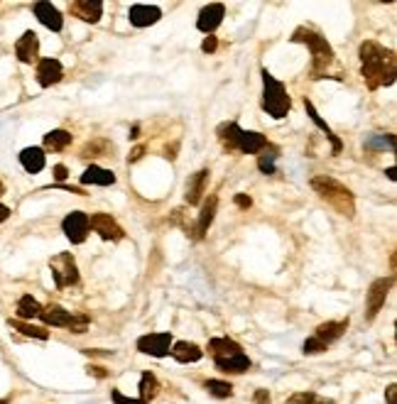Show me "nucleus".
Returning a JSON list of instances; mask_svg holds the SVG:
<instances>
[{"mask_svg": "<svg viewBox=\"0 0 397 404\" xmlns=\"http://www.w3.org/2000/svg\"><path fill=\"white\" fill-rule=\"evenodd\" d=\"M62 231H64V236L74 243V245H81V243L88 238V231H91V228H88V213L72 211L62 221Z\"/></svg>", "mask_w": 397, "mask_h": 404, "instance_id": "11", "label": "nucleus"}, {"mask_svg": "<svg viewBox=\"0 0 397 404\" xmlns=\"http://www.w3.org/2000/svg\"><path fill=\"white\" fill-rule=\"evenodd\" d=\"M162 18V10L157 5H133L130 13H128V20H130L133 27H150V25L160 22Z\"/></svg>", "mask_w": 397, "mask_h": 404, "instance_id": "16", "label": "nucleus"}, {"mask_svg": "<svg viewBox=\"0 0 397 404\" xmlns=\"http://www.w3.org/2000/svg\"><path fill=\"white\" fill-rule=\"evenodd\" d=\"M208 174H211L208 169H201V172H196L194 177H189V182H187V194H184V201L189 203V206L201 203L203 194H206Z\"/></svg>", "mask_w": 397, "mask_h": 404, "instance_id": "23", "label": "nucleus"}, {"mask_svg": "<svg viewBox=\"0 0 397 404\" xmlns=\"http://www.w3.org/2000/svg\"><path fill=\"white\" fill-rule=\"evenodd\" d=\"M287 404H334V402L316 395V392H297V395H292L287 400Z\"/></svg>", "mask_w": 397, "mask_h": 404, "instance_id": "34", "label": "nucleus"}, {"mask_svg": "<svg viewBox=\"0 0 397 404\" xmlns=\"http://www.w3.org/2000/svg\"><path fill=\"white\" fill-rule=\"evenodd\" d=\"M311 189H314V191L319 194L321 201L329 203V206L334 208L339 216H344V218H354L356 216V196H354V191H351L349 187H344L339 179L321 174V177L311 179Z\"/></svg>", "mask_w": 397, "mask_h": 404, "instance_id": "3", "label": "nucleus"}, {"mask_svg": "<svg viewBox=\"0 0 397 404\" xmlns=\"http://www.w3.org/2000/svg\"><path fill=\"white\" fill-rule=\"evenodd\" d=\"M140 397L137 400L140 402H145V404H150L152 400H155L157 395H160V380L155 377V372H142V377H140Z\"/></svg>", "mask_w": 397, "mask_h": 404, "instance_id": "27", "label": "nucleus"}, {"mask_svg": "<svg viewBox=\"0 0 397 404\" xmlns=\"http://www.w3.org/2000/svg\"><path fill=\"white\" fill-rule=\"evenodd\" d=\"M8 323H10V328H15V331H20L27 338H34V341H47L49 338V331L44 326H32V323H27V321H20V318H10Z\"/></svg>", "mask_w": 397, "mask_h": 404, "instance_id": "28", "label": "nucleus"}, {"mask_svg": "<svg viewBox=\"0 0 397 404\" xmlns=\"http://www.w3.org/2000/svg\"><path fill=\"white\" fill-rule=\"evenodd\" d=\"M64 76V67L59 59H37V83L42 88H49L59 83Z\"/></svg>", "mask_w": 397, "mask_h": 404, "instance_id": "13", "label": "nucleus"}, {"mask_svg": "<svg viewBox=\"0 0 397 404\" xmlns=\"http://www.w3.org/2000/svg\"><path fill=\"white\" fill-rule=\"evenodd\" d=\"M277 157H280V149H277L275 144H267V147L262 149L260 157H257V169H260L262 174H275Z\"/></svg>", "mask_w": 397, "mask_h": 404, "instance_id": "30", "label": "nucleus"}, {"mask_svg": "<svg viewBox=\"0 0 397 404\" xmlns=\"http://www.w3.org/2000/svg\"><path fill=\"white\" fill-rule=\"evenodd\" d=\"M10 218V208L5 203H0V223H5Z\"/></svg>", "mask_w": 397, "mask_h": 404, "instance_id": "44", "label": "nucleus"}, {"mask_svg": "<svg viewBox=\"0 0 397 404\" xmlns=\"http://www.w3.org/2000/svg\"><path fill=\"white\" fill-rule=\"evenodd\" d=\"M365 149H390L393 152L395 149V137L390 133H375L370 135L368 140H365Z\"/></svg>", "mask_w": 397, "mask_h": 404, "instance_id": "32", "label": "nucleus"}, {"mask_svg": "<svg viewBox=\"0 0 397 404\" xmlns=\"http://www.w3.org/2000/svg\"><path fill=\"white\" fill-rule=\"evenodd\" d=\"M170 356L175 358L177 363H182V365H189V363H198V361H201L203 351L196 346V343H191V341H177V343H172Z\"/></svg>", "mask_w": 397, "mask_h": 404, "instance_id": "22", "label": "nucleus"}, {"mask_svg": "<svg viewBox=\"0 0 397 404\" xmlns=\"http://www.w3.org/2000/svg\"><path fill=\"white\" fill-rule=\"evenodd\" d=\"M395 284V277H380L370 284L368 294H365V321H373L380 314V309L388 302V294Z\"/></svg>", "mask_w": 397, "mask_h": 404, "instance_id": "8", "label": "nucleus"}, {"mask_svg": "<svg viewBox=\"0 0 397 404\" xmlns=\"http://www.w3.org/2000/svg\"><path fill=\"white\" fill-rule=\"evenodd\" d=\"M385 397H388V404H397V385H390L388 390H385Z\"/></svg>", "mask_w": 397, "mask_h": 404, "instance_id": "42", "label": "nucleus"}, {"mask_svg": "<svg viewBox=\"0 0 397 404\" xmlns=\"http://www.w3.org/2000/svg\"><path fill=\"white\" fill-rule=\"evenodd\" d=\"M111 144L106 142V140H93V142H86L81 149V157L88 159V157H103V154L111 152Z\"/></svg>", "mask_w": 397, "mask_h": 404, "instance_id": "33", "label": "nucleus"}, {"mask_svg": "<svg viewBox=\"0 0 397 404\" xmlns=\"http://www.w3.org/2000/svg\"><path fill=\"white\" fill-rule=\"evenodd\" d=\"M20 164L25 167V172L29 174H39L47 164V154H44L42 147H25L20 152Z\"/></svg>", "mask_w": 397, "mask_h": 404, "instance_id": "24", "label": "nucleus"}, {"mask_svg": "<svg viewBox=\"0 0 397 404\" xmlns=\"http://www.w3.org/2000/svg\"><path fill=\"white\" fill-rule=\"evenodd\" d=\"M72 133L69 130H52L44 135V149H49V152H62V149H67L69 144H72Z\"/></svg>", "mask_w": 397, "mask_h": 404, "instance_id": "29", "label": "nucleus"}, {"mask_svg": "<svg viewBox=\"0 0 397 404\" xmlns=\"http://www.w3.org/2000/svg\"><path fill=\"white\" fill-rule=\"evenodd\" d=\"M88 370V375H96V377H106V372H103V368H98V365H88L86 368Z\"/></svg>", "mask_w": 397, "mask_h": 404, "instance_id": "43", "label": "nucleus"}, {"mask_svg": "<svg viewBox=\"0 0 397 404\" xmlns=\"http://www.w3.org/2000/svg\"><path fill=\"white\" fill-rule=\"evenodd\" d=\"M255 404H270V392H267V390H257L255 392Z\"/></svg>", "mask_w": 397, "mask_h": 404, "instance_id": "41", "label": "nucleus"}, {"mask_svg": "<svg viewBox=\"0 0 397 404\" xmlns=\"http://www.w3.org/2000/svg\"><path fill=\"white\" fill-rule=\"evenodd\" d=\"M304 108H307V116H309L311 121H314V126L319 128V130L324 133L326 137H329V142H331V152H334V154H339V152H341V147H344V142H341V140L336 137L334 130H331V128L326 126V121H324V118H321L319 113H316L314 103H311V101H307V98H304Z\"/></svg>", "mask_w": 397, "mask_h": 404, "instance_id": "25", "label": "nucleus"}, {"mask_svg": "<svg viewBox=\"0 0 397 404\" xmlns=\"http://www.w3.org/2000/svg\"><path fill=\"white\" fill-rule=\"evenodd\" d=\"M67 177H69V169L64 167V164H57V167H54V179H57V182H64Z\"/></svg>", "mask_w": 397, "mask_h": 404, "instance_id": "39", "label": "nucleus"}, {"mask_svg": "<svg viewBox=\"0 0 397 404\" xmlns=\"http://www.w3.org/2000/svg\"><path fill=\"white\" fill-rule=\"evenodd\" d=\"M88 228H91L93 233H98L101 241L118 243L126 238V231L118 226V221L111 213H93V216H88Z\"/></svg>", "mask_w": 397, "mask_h": 404, "instance_id": "10", "label": "nucleus"}, {"mask_svg": "<svg viewBox=\"0 0 397 404\" xmlns=\"http://www.w3.org/2000/svg\"><path fill=\"white\" fill-rule=\"evenodd\" d=\"M216 47H218V39L213 37V34H208V37L201 42V49H203L206 54H213V52H216Z\"/></svg>", "mask_w": 397, "mask_h": 404, "instance_id": "37", "label": "nucleus"}, {"mask_svg": "<svg viewBox=\"0 0 397 404\" xmlns=\"http://www.w3.org/2000/svg\"><path fill=\"white\" fill-rule=\"evenodd\" d=\"M15 57L20 59L22 64H34L39 57V37L32 32V29H27V32L22 34V37L15 42Z\"/></svg>", "mask_w": 397, "mask_h": 404, "instance_id": "14", "label": "nucleus"}, {"mask_svg": "<svg viewBox=\"0 0 397 404\" xmlns=\"http://www.w3.org/2000/svg\"><path fill=\"white\" fill-rule=\"evenodd\" d=\"M69 13L74 15V18L83 20V22H98L103 15V3L101 0H74V3H69Z\"/></svg>", "mask_w": 397, "mask_h": 404, "instance_id": "15", "label": "nucleus"}, {"mask_svg": "<svg viewBox=\"0 0 397 404\" xmlns=\"http://www.w3.org/2000/svg\"><path fill=\"white\" fill-rule=\"evenodd\" d=\"M203 390H206L211 397H216V400H228V397H233V385L228 380H206L203 382Z\"/></svg>", "mask_w": 397, "mask_h": 404, "instance_id": "31", "label": "nucleus"}, {"mask_svg": "<svg viewBox=\"0 0 397 404\" xmlns=\"http://www.w3.org/2000/svg\"><path fill=\"white\" fill-rule=\"evenodd\" d=\"M37 318H42L44 326H57V328H69L74 323V314L67 311L64 307H59V304L42 307V311H39Z\"/></svg>", "mask_w": 397, "mask_h": 404, "instance_id": "17", "label": "nucleus"}, {"mask_svg": "<svg viewBox=\"0 0 397 404\" xmlns=\"http://www.w3.org/2000/svg\"><path fill=\"white\" fill-rule=\"evenodd\" d=\"M32 10H34V18H37L39 22L44 25V27L52 29V32H62L64 18H62V13H59V10L54 8L52 3H34Z\"/></svg>", "mask_w": 397, "mask_h": 404, "instance_id": "18", "label": "nucleus"}, {"mask_svg": "<svg viewBox=\"0 0 397 404\" xmlns=\"http://www.w3.org/2000/svg\"><path fill=\"white\" fill-rule=\"evenodd\" d=\"M5 194V187H3V182H0V196H3Z\"/></svg>", "mask_w": 397, "mask_h": 404, "instance_id": "46", "label": "nucleus"}, {"mask_svg": "<svg viewBox=\"0 0 397 404\" xmlns=\"http://www.w3.org/2000/svg\"><path fill=\"white\" fill-rule=\"evenodd\" d=\"M142 154H145V147H142V144H137L135 149H133L130 154H128V162H137V159H142Z\"/></svg>", "mask_w": 397, "mask_h": 404, "instance_id": "40", "label": "nucleus"}, {"mask_svg": "<svg viewBox=\"0 0 397 404\" xmlns=\"http://www.w3.org/2000/svg\"><path fill=\"white\" fill-rule=\"evenodd\" d=\"M233 201H236L238 208H250L253 206V198L248 196V194H236V198H233Z\"/></svg>", "mask_w": 397, "mask_h": 404, "instance_id": "38", "label": "nucleus"}, {"mask_svg": "<svg viewBox=\"0 0 397 404\" xmlns=\"http://www.w3.org/2000/svg\"><path fill=\"white\" fill-rule=\"evenodd\" d=\"M385 174H388V179H390V182H395V179H397V174H395V167H390V169H388V172H385Z\"/></svg>", "mask_w": 397, "mask_h": 404, "instance_id": "45", "label": "nucleus"}, {"mask_svg": "<svg viewBox=\"0 0 397 404\" xmlns=\"http://www.w3.org/2000/svg\"><path fill=\"white\" fill-rule=\"evenodd\" d=\"M292 42L297 44H307L311 52V76L314 79H326L329 74V67L334 64V49L326 42V37H321L316 29L311 27H297L292 32Z\"/></svg>", "mask_w": 397, "mask_h": 404, "instance_id": "4", "label": "nucleus"}, {"mask_svg": "<svg viewBox=\"0 0 397 404\" xmlns=\"http://www.w3.org/2000/svg\"><path fill=\"white\" fill-rule=\"evenodd\" d=\"M358 57H361V76H363L365 86L370 91H378L383 86H393L397 76V62L393 49L383 47L375 39H365L358 47Z\"/></svg>", "mask_w": 397, "mask_h": 404, "instance_id": "1", "label": "nucleus"}, {"mask_svg": "<svg viewBox=\"0 0 397 404\" xmlns=\"http://www.w3.org/2000/svg\"><path fill=\"white\" fill-rule=\"evenodd\" d=\"M216 211H218V198L216 196H208L206 201H203L201 213H198V221H196V226H194V236H191L194 241H201V238L208 233L213 218H216Z\"/></svg>", "mask_w": 397, "mask_h": 404, "instance_id": "20", "label": "nucleus"}, {"mask_svg": "<svg viewBox=\"0 0 397 404\" xmlns=\"http://www.w3.org/2000/svg\"><path fill=\"white\" fill-rule=\"evenodd\" d=\"M111 400L116 402V404H145V402L135 400V397H126L121 390H111Z\"/></svg>", "mask_w": 397, "mask_h": 404, "instance_id": "36", "label": "nucleus"}, {"mask_svg": "<svg viewBox=\"0 0 397 404\" xmlns=\"http://www.w3.org/2000/svg\"><path fill=\"white\" fill-rule=\"evenodd\" d=\"M208 356L213 358L218 370L226 372V375H243V372H248L253 368L250 358L243 351L241 343L228 336L211 338L208 341Z\"/></svg>", "mask_w": 397, "mask_h": 404, "instance_id": "2", "label": "nucleus"}, {"mask_svg": "<svg viewBox=\"0 0 397 404\" xmlns=\"http://www.w3.org/2000/svg\"><path fill=\"white\" fill-rule=\"evenodd\" d=\"M137 351L145 353L152 358H167L172 351V333L157 331V333H145V336L137 338Z\"/></svg>", "mask_w": 397, "mask_h": 404, "instance_id": "9", "label": "nucleus"}, {"mask_svg": "<svg viewBox=\"0 0 397 404\" xmlns=\"http://www.w3.org/2000/svg\"><path fill=\"white\" fill-rule=\"evenodd\" d=\"M223 18H226V5H223V3H208L206 8H201V13H198V20H196L198 32L213 34L218 25L223 22Z\"/></svg>", "mask_w": 397, "mask_h": 404, "instance_id": "12", "label": "nucleus"}, {"mask_svg": "<svg viewBox=\"0 0 397 404\" xmlns=\"http://www.w3.org/2000/svg\"><path fill=\"white\" fill-rule=\"evenodd\" d=\"M0 404H8V400H0Z\"/></svg>", "mask_w": 397, "mask_h": 404, "instance_id": "47", "label": "nucleus"}, {"mask_svg": "<svg viewBox=\"0 0 397 404\" xmlns=\"http://www.w3.org/2000/svg\"><path fill=\"white\" fill-rule=\"evenodd\" d=\"M18 318L20 321H29V318H37L39 311H42V304L32 297V294H25V297L18 299Z\"/></svg>", "mask_w": 397, "mask_h": 404, "instance_id": "26", "label": "nucleus"}, {"mask_svg": "<svg viewBox=\"0 0 397 404\" xmlns=\"http://www.w3.org/2000/svg\"><path fill=\"white\" fill-rule=\"evenodd\" d=\"M302 353H304V356H321V353H326V346L316 341L314 336H309L304 341V346H302Z\"/></svg>", "mask_w": 397, "mask_h": 404, "instance_id": "35", "label": "nucleus"}, {"mask_svg": "<svg viewBox=\"0 0 397 404\" xmlns=\"http://www.w3.org/2000/svg\"><path fill=\"white\" fill-rule=\"evenodd\" d=\"M81 184L83 187H113V184H116V174H113L111 169H103V167H98V164H91V167L83 169Z\"/></svg>", "mask_w": 397, "mask_h": 404, "instance_id": "21", "label": "nucleus"}, {"mask_svg": "<svg viewBox=\"0 0 397 404\" xmlns=\"http://www.w3.org/2000/svg\"><path fill=\"white\" fill-rule=\"evenodd\" d=\"M49 269H52V279L57 289H67L79 284V267L72 252H59L49 260Z\"/></svg>", "mask_w": 397, "mask_h": 404, "instance_id": "7", "label": "nucleus"}, {"mask_svg": "<svg viewBox=\"0 0 397 404\" xmlns=\"http://www.w3.org/2000/svg\"><path fill=\"white\" fill-rule=\"evenodd\" d=\"M218 140H221L223 147L228 149H238L243 154H257L267 147V137L262 133H255V130H243L238 123H221L218 126Z\"/></svg>", "mask_w": 397, "mask_h": 404, "instance_id": "5", "label": "nucleus"}, {"mask_svg": "<svg viewBox=\"0 0 397 404\" xmlns=\"http://www.w3.org/2000/svg\"><path fill=\"white\" fill-rule=\"evenodd\" d=\"M292 108V98L287 96V88L282 81H277L267 69H262V111L272 116L275 121L285 118Z\"/></svg>", "mask_w": 397, "mask_h": 404, "instance_id": "6", "label": "nucleus"}, {"mask_svg": "<svg viewBox=\"0 0 397 404\" xmlns=\"http://www.w3.org/2000/svg\"><path fill=\"white\" fill-rule=\"evenodd\" d=\"M346 331H349V318H341V321H326V323H321V326H316L314 338L329 348L331 343L339 341Z\"/></svg>", "mask_w": 397, "mask_h": 404, "instance_id": "19", "label": "nucleus"}]
</instances>
